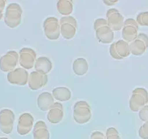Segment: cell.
Masks as SVG:
<instances>
[{
  "mask_svg": "<svg viewBox=\"0 0 148 139\" xmlns=\"http://www.w3.org/2000/svg\"><path fill=\"white\" fill-rule=\"evenodd\" d=\"M34 139H49V133L46 123L39 120L34 125L33 130Z\"/></svg>",
  "mask_w": 148,
  "mask_h": 139,
  "instance_id": "obj_20",
  "label": "cell"
},
{
  "mask_svg": "<svg viewBox=\"0 0 148 139\" xmlns=\"http://www.w3.org/2000/svg\"><path fill=\"white\" fill-rule=\"evenodd\" d=\"M148 103V92L143 88H136L132 91L129 100V107L134 112H139Z\"/></svg>",
  "mask_w": 148,
  "mask_h": 139,
  "instance_id": "obj_4",
  "label": "cell"
},
{
  "mask_svg": "<svg viewBox=\"0 0 148 139\" xmlns=\"http://www.w3.org/2000/svg\"><path fill=\"white\" fill-rule=\"evenodd\" d=\"M139 117L142 121H148V105L145 106V107H142V108L139 110Z\"/></svg>",
  "mask_w": 148,
  "mask_h": 139,
  "instance_id": "obj_27",
  "label": "cell"
},
{
  "mask_svg": "<svg viewBox=\"0 0 148 139\" xmlns=\"http://www.w3.org/2000/svg\"><path fill=\"white\" fill-rule=\"evenodd\" d=\"M90 139H105L103 133L100 131H95L91 134Z\"/></svg>",
  "mask_w": 148,
  "mask_h": 139,
  "instance_id": "obj_28",
  "label": "cell"
},
{
  "mask_svg": "<svg viewBox=\"0 0 148 139\" xmlns=\"http://www.w3.org/2000/svg\"><path fill=\"white\" fill-rule=\"evenodd\" d=\"M6 1L4 0H0V20L3 18V11L6 6Z\"/></svg>",
  "mask_w": 148,
  "mask_h": 139,
  "instance_id": "obj_29",
  "label": "cell"
},
{
  "mask_svg": "<svg viewBox=\"0 0 148 139\" xmlns=\"http://www.w3.org/2000/svg\"><path fill=\"white\" fill-rule=\"evenodd\" d=\"M139 26L134 19L129 18L123 22L122 28V38L123 40L127 43H132L138 36Z\"/></svg>",
  "mask_w": 148,
  "mask_h": 139,
  "instance_id": "obj_9",
  "label": "cell"
},
{
  "mask_svg": "<svg viewBox=\"0 0 148 139\" xmlns=\"http://www.w3.org/2000/svg\"><path fill=\"white\" fill-rule=\"evenodd\" d=\"M34 122V117L30 113L25 112L21 114L17 125V131L18 134L21 136H25L28 134L32 130Z\"/></svg>",
  "mask_w": 148,
  "mask_h": 139,
  "instance_id": "obj_15",
  "label": "cell"
},
{
  "mask_svg": "<svg viewBox=\"0 0 148 139\" xmlns=\"http://www.w3.org/2000/svg\"><path fill=\"white\" fill-rule=\"evenodd\" d=\"M23 10L21 5L11 3L7 7L5 13V23L10 28H15L21 23Z\"/></svg>",
  "mask_w": 148,
  "mask_h": 139,
  "instance_id": "obj_2",
  "label": "cell"
},
{
  "mask_svg": "<svg viewBox=\"0 0 148 139\" xmlns=\"http://www.w3.org/2000/svg\"><path fill=\"white\" fill-rule=\"evenodd\" d=\"M36 60V54L31 48H23L19 51V64L25 70L34 67Z\"/></svg>",
  "mask_w": 148,
  "mask_h": 139,
  "instance_id": "obj_12",
  "label": "cell"
},
{
  "mask_svg": "<svg viewBox=\"0 0 148 139\" xmlns=\"http://www.w3.org/2000/svg\"><path fill=\"white\" fill-rule=\"evenodd\" d=\"M94 28L96 38L99 42L105 44H110L114 39V32L108 25L106 19L98 18L95 21Z\"/></svg>",
  "mask_w": 148,
  "mask_h": 139,
  "instance_id": "obj_1",
  "label": "cell"
},
{
  "mask_svg": "<svg viewBox=\"0 0 148 139\" xmlns=\"http://www.w3.org/2000/svg\"><path fill=\"white\" fill-rule=\"evenodd\" d=\"M110 55L115 59L121 60L130 55V47L129 43L123 40H119L110 45Z\"/></svg>",
  "mask_w": 148,
  "mask_h": 139,
  "instance_id": "obj_7",
  "label": "cell"
},
{
  "mask_svg": "<svg viewBox=\"0 0 148 139\" xmlns=\"http://www.w3.org/2000/svg\"><path fill=\"white\" fill-rule=\"evenodd\" d=\"M55 99L51 93L43 92L37 98V106L42 112L49 111L55 104Z\"/></svg>",
  "mask_w": 148,
  "mask_h": 139,
  "instance_id": "obj_18",
  "label": "cell"
},
{
  "mask_svg": "<svg viewBox=\"0 0 148 139\" xmlns=\"http://www.w3.org/2000/svg\"><path fill=\"white\" fill-rule=\"evenodd\" d=\"M36 71L43 75H47L52 70V62L46 57H39L36 60L34 65Z\"/></svg>",
  "mask_w": 148,
  "mask_h": 139,
  "instance_id": "obj_19",
  "label": "cell"
},
{
  "mask_svg": "<svg viewBox=\"0 0 148 139\" xmlns=\"http://www.w3.org/2000/svg\"><path fill=\"white\" fill-rule=\"evenodd\" d=\"M106 139H121L117 131L114 127H109L106 131Z\"/></svg>",
  "mask_w": 148,
  "mask_h": 139,
  "instance_id": "obj_25",
  "label": "cell"
},
{
  "mask_svg": "<svg viewBox=\"0 0 148 139\" xmlns=\"http://www.w3.org/2000/svg\"><path fill=\"white\" fill-rule=\"evenodd\" d=\"M64 117V110L62 104L60 102H56L51 107L48 112L47 117L48 121L52 124H58L60 123Z\"/></svg>",
  "mask_w": 148,
  "mask_h": 139,
  "instance_id": "obj_17",
  "label": "cell"
},
{
  "mask_svg": "<svg viewBox=\"0 0 148 139\" xmlns=\"http://www.w3.org/2000/svg\"><path fill=\"white\" fill-rule=\"evenodd\" d=\"M60 33L62 37L67 40L72 39L77 31V21L73 16L62 17L60 20Z\"/></svg>",
  "mask_w": 148,
  "mask_h": 139,
  "instance_id": "obj_5",
  "label": "cell"
},
{
  "mask_svg": "<svg viewBox=\"0 0 148 139\" xmlns=\"http://www.w3.org/2000/svg\"><path fill=\"white\" fill-rule=\"evenodd\" d=\"M139 136L142 139H148V121L141 126L139 130Z\"/></svg>",
  "mask_w": 148,
  "mask_h": 139,
  "instance_id": "obj_26",
  "label": "cell"
},
{
  "mask_svg": "<svg viewBox=\"0 0 148 139\" xmlns=\"http://www.w3.org/2000/svg\"><path fill=\"white\" fill-rule=\"evenodd\" d=\"M48 77L47 75L41 74L36 71L31 72L28 77V87L33 91H37L42 89L47 85Z\"/></svg>",
  "mask_w": 148,
  "mask_h": 139,
  "instance_id": "obj_16",
  "label": "cell"
},
{
  "mask_svg": "<svg viewBox=\"0 0 148 139\" xmlns=\"http://www.w3.org/2000/svg\"><path fill=\"white\" fill-rule=\"evenodd\" d=\"M57 9L60 14L64 16H69L73 12V5L71 0H59L57 2Z\"/></svg>",
  "mask_w": 148,
  "mask_h": 139,
  "instance_id": "obj_23",
  "label": "cell"
},
{
  "mask_svg": "<svg viewBox=\"0 0 148 139\" xmlns=\"http://www.w3.org/2000/svg\"><path fill=\"white\" fill-rule=\"evenodd\" d=\"M19 62V54L15 51H9L0 58V70L10 73L15 69Z\"/></svg>",
  "mask_w": 148,
  "mask_h": 139,
  "instance_id": "obj_8",
  "label": "cell"
},
{
  "mask_svg": "<svg viewBox=\"0 0 148 139\" xmlns=\"http://www.w3.org/2000/svg\"><path fill=\"white\" fill-rule=\"evenodd\" d=\"M89 65L84 58H77L73 63V71L76 76H82L88 72Z\"/></svg>",
  "mask_w": 148,
  "mask_h": 139,
  "instance_id": "obj_21",
  "label": "cell"
},
{
  "mask_svg": "<svg viewBox=\"0 0 148 139\" xmlns=\"http://www.w3.org/2000/svg\"><path fill=\"white\" fill-rule=\"evenodd\" d=\"M129 47L131 53L133 55H142L148 48V36L143 33H139L137 38L129 44Z\"/></svg>",
  "mask_w": 148,
  "mask_h": 139,
  "instance_id": "obj_13",
  "label": "cell"
},
{
  "mask_svg": "<svg viewBox=\"0 0 148 139\" xmlns=\"http://www.w3.org/2000/svg\"><path fill=\"white\" fill-rule=\"evenodd\" d=\"M106 20L108 26L113 31H119L123 28L124 18L117 9L111 8L107 11Z\"/></svg>",
  "mask_w": 148,
  "mask_h": 139,
  "instance_id": "obj_11",
  "label": "cell"
},
{
  "mask_svg": "<svg viewBox=\"0 0 148 139\" xmlns=\"http://www.w3.org/2000/svg\"><path fill=\"white\" fill-rule=\"evenodd\" d=\"M45 35L48 39L55 41L60 36V21L55 17H48L43 23Z\"/></svg>",
  "mask_w": 148,
  "mask_h": 139,
  "instance_id": "obj_6",
  "label": "cell"
},
{
  "mask_svg": "<svg viewBox=\"0 0 148 139\" xmlns=\"http://www.w3.org/2000/svg\"><path fill=\"white\" fill-rule=\"evenodd\" d=\"M0 139H8V138H1Z\"/></svg>",
  "mask_w": 148,
  "mask_h": 139,
  "instance_id": "obj_31",
  "label": "cell"
},
{
  "mask_svg": "<svg viewBox=\"0 0 148 139\" xmlns=\"http://www.w3.org/2000/svg\"><path fill=\"white\" fill-rule=\"evenodd\" d=\"M54 99L60 102H68L71 99V91L66 87H57L52 90Z\"/></svg>",
  "mask_w": 148,
  "mask_h": 139,
  "instance_id": "obj_22",
  "label": "cell"
},
{
  "mask_svg": "<svg viewBox=\"0 0 148 139\" xmlns=\"http://www.w3.org/2000/svg\"><path fill=\"white\" fill-rule=\"evenodd\" d=\"M103 2L108 6H112L114 4H116V2H118V1H103Z\"/></svg>",
  "mask_w": 148,
  "mask_h": 139,
  "instance_id": "obj_30",
  "label": "cell"
},
{
  "mask_svg": "<svg viewBox=\"0 0 148 139\" xmlns=\"http://www.w3.org/2000/svg\"><path fill=\"white\" fill-rule=\"evenodd\" d=\"M136 21L141 26H148V12H142L138 14Z\"/></svg>",
  "mask_w": 148,
  "mask_h": 139,
  "instance_id": "obj_24",
  "label": "cell"
},
{
  "mask_svg": "<svg viewBox=\"0 0 148 139\" xmlns=\"http://www.w3.org/2000/svg\"><path fill=\"white\" fill-rule=\"evenodd\" d=\"M15 122V114L9 109L0 111V130L5 134H10Z\"/></svg>",
  "mask_w": 148,
  "mask_h": 139,
  "instance_id": "obj_10",
  "label": "cell"
},
{
  "mask_svg": "<svg viewBox=\"0 0 148 139\" xmlns=\"http://www.w3.org/2000/svg\"><path fill=\"white\" fill-rule=\"evenodd\" d=\"M28 71L23 67H18L8 73L7 79L11 84L18 86H25L28 81Z\"/></svg>",
  "mask_w": 148,
  "mask_h": 139,
  "instance_id": "obj_14",
  "label": "cell"
},
{
  "mask_svg": "<svg viewBox=\"0 0 148 139\" xmlns=\"http://www.w3.org/2000/svg\"><path fill=\"white\" fill-rule=\"evenodd\" d=\"M74 120L78 124L83 125L88 123L92 118V110L89 104L85 101L76 102L73 112Z\"/></svg>",
  "mask_w": 148,
  "mask_h": 139,
  "instance_id": "obj_3",
  "label": "cell"
}]
</instances>
